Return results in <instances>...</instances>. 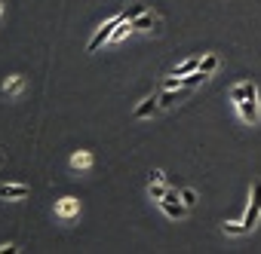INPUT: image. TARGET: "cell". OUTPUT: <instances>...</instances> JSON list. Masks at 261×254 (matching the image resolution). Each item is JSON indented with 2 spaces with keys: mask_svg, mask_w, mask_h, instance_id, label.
I'll use <instances>...</instances> for the list:
<instances>
[{
  "mask_svg": "<svg viewBox=\"0 0 261 254\" xmlns=\"http://www.w3.org/2000/svg\"><path fill=\"white\" fill-rule=\"evenodd\" d=\"M258 220H261V181H255V184H252V202H249V211H246L243 224H246V230L252 233Z\"/></svg>",
  "mask_w": 261,
  "mask_h": 254,
  "instance_id": "obj_3",
  "label": "cell"
},
{
  "mask_svg": "<svg viewBox=\"0 0 261 254\" xmlns=\"http://www.w3.org/2000/svg\"><path fill=\"white\" fill-rule=\"evenodd\" d=\"M169 190H172V187H169L166 181H157V184H148V196H151V199H157V202H160V199H166V193H169Z\"/></svg>",
  "mask_w": 261,
  "mask_h": 254,
  "instance_id": "obj_14",
  "label": "cell"
},
{
  "mask_svg": "<svg viewBox=\"0 0 261 254\" xmlns=\"http://www.w3.org/2000/svg\"><path fill=\"white\" fill-rule=\"evenodd\" d=\"M218 68H221V58H218L215 52H206V55L200 58V71H203V74H209V77H212Z\"/></svg>",
  "mask_w": 261,
  "mask_h": 254,
  "instance_id": "obj_12",
  "label": "cell"
},
{
  "mask_svg": "<svg viewBox=\"0 0 261 254\" xmlns=\"http://www.w3.org/2000/svg\"><path fill=\"white\" fill-rule=\"evenodd\" d=\"M4 251H22L19 245H0V254H4Z\"/></svg>",
  "mask_w": 261,
  "mask_h": 254,
  "instance_id": "obj_19",
  "label": "cell"
},
{
  "mask_svg": "<svg viewBox=\"0 0 261 254\" xmlns=\"http://www.w3.org/2000/svg\"><path fill=\"white\" fill-rule=\"evenodd\" d=\"M188 95H191V89H188V86H178V89H163V95H160V107H172V104L185 101Z\"/></svg>",
  "mask_w": 261,
  "mask_h": 254,
  "instance_id": "obj_9",
  "label": "cell"
},
{
  "mask_svg": "<svg viewBox=\"0 0 261 254\" xmlns=\"http://www.w3.org/2000/svg\"><path fill=\"white\" fill-rule=\"evenodd\" d=\"M56 214H59L62 220H74V217L80 214V199H77V196H62V199L56 202Z\"/></svg>",
  "mask_w": 261,
  "mask_h": 254,
  "instance_id": "obj_4",
  "label": "cell"
},
{
  "mask_svg": "<svg viewBox=\"0 0 261 254\" xmlns=\"http://www.w3.org/2000/svg\"><path fill=\"white\" fill-rule=\"evenodd\" d=\"M133 31H136V28H133V22H123V25H120V28L114 31V37H111V43H120V40H123L126 34H133Z\"/></svg>",
  "mask_w": 261,
  "mask_h": 254,
  "instance_id": "obj_16",
  "label": "cell"
},
{
  "mask_svg": "<svg viewBox=\"0 0 261 254\" xmlns=\"http://www.w3.org/2000/svg\"><path fill=\"white\" fill-rule=\"evenodd\" d=\"M157 25H160V16H157L154 10H145L142 16H136V19H133V28H136L139 34H148V31H154Z\"/></svg>",
  "mask_w": 261,
  "mask_h": 254,
  "instance_id": "obj_7",
  "label": "cell"
},
{
  "mask_svg": "<svg viewBox=\"0 0 261 254\" xmlns=\"http://www.w3.org/2000/svg\"><path fill=\"white\" fill-rule=\"evenodd\" d=\"M22 89H25V77L22 74H13L10 80H4V92L7 95H19Z\"/></svg>",
  "mask_w": 261,
  "mask_h": 254,
  "instance_id": "obj_13",
  "label": "cell"
},
{
  "mask_svg": "<svg viewBox=\"0 0 261 254\" xmlns=\"http://www.w3.org/2000/svg\"><path fill=\"white\" fill-rule=\"evenodd\" d=\"M92 163H95V160H92L89 150H77V153H71V169H74V172H86Z\"/></svg>",
  "mask_w": 261,
  "mask_h": 254,
  "instance_id": "obj_10",
  "label": "cell"
},
{
  "mask_svg": "<svg viewBox=\"0 0 261 254\" xmlns=\"http://www.w3.org/2000/svg\"><path fill=\"white\" fill-rule=\"evenodd\" d=\"M123 22H129V13L123 10V13H117V16H111L98 31H95V37L89 40V46H86V52H98L101 49V43H111V37H114V31L123 25Z\"/></svg>",
  "mask_w": 261,
  "mask_h": 254,
  "instance_id": "obj_1",
  "label": "cell"
},
{
  "mask_svg": "<svg viewBox=\"0 0 261 254\" xmlns=\"http://www.w3.org/2000/svg\"><path fill=\"white\" fill-rule=\"evenodd\" d=\"M28 196H31L28 184H0V199H7V202H22Z\"/></svg>",
  "mask_w": 261,
  "mask_h": 254,
  "instance_id": "obj_5",
  "label": "cell"
},
{
  "mask_svg": "<svg viewBox=\"0 0 261 254\" xmlns=\"http://www.w3.org/2000/svg\"><path fill=\"white\" fill-rule=\"evenodd\" d=\"M233 107H237V113H240V119H243L246 125H258V119H261V104H258V95H249V98L237 101Z\"/></svg>",
  "mask_w": 261,
  "mask_h": 254,
  "instance_id": "obj_2",
  "label": "cell"
},
{
  "mask_svg": "<svg viewBox=\"0 0 261 254\" xmlns=\"http://www.w3.org/2000/svg\"><path fill=\"white\" fill-rule=\"evenodd\" d=\"M157 181H166V175H163L160 169H151V172H148V184H157Z\"/></svg>",
  "mask_w": 261,
  "mask_h": 254,
  "instance_id": "obj_18",
  "label": "cell"
},
{
  "mask_svg": "<svg viewBox=\"0 0 261 254\" xmlns=\"http://www.w3.org/2000/svg\"><path fill=\"white\" fill-rule=\"evenodd\" d=\"M4 7H7V4H4V0H0V16H4Z\"/></svg>",
  "mask_w": 261,
  "mask_h": 254,
  "instance_id": "obj_20",
  "label": "cell"
},
{
  "mask_svg": "<svg viewBox=\"0 0 261 254\" xmlns=\"http://www.w3.org/2000/svg\"><path fill=\"white\" fill-rule=\"evenodd\" d=\"M221 230L227 233V236H246L249 230H246V224H233V220H224L221 224Z\"/></svg>",
  "mask_w": 261,
  "mask_h": 254,
  "instance_id": "obj_15",
  "label": "cell"
},
{
  "mask_svg": "<svg viewBox=\"0 0 261 254\" xmlns=\"http://www.w3.org/2000/svg\"><path fill=\"white\" fill-rule=\"evenodd\" d=\"M181 202H185L188 208H191V205H197V193H194V190H181Z\"/></svg>",
  "mask_w": 261,
  "mask_h": 254,
  "instance_id": "obj_17",
  "label": "cell"
},
{
  "mask_svg": "<svg viewBox=\"0 0 261 254\" xmlns=\"http://www.w3.org/2000/svg\"><path fill=\"white\" fill-rule=\"evenodd\" d=\"M194 71H200V58H197V55L188 58V61H181V65H175L169 74H172V77H188V74H194Z\"/></svg>",
  "mask_w": 261,
  "mask_h": 254,
  "instance_id": "obj_11",
  "label": "cell"
},
{
  "mask_svg": "<svg viewBox=\"0 0 261 254\" xmlns=\"http://www.w3.org/2000/svg\"><path fill=\"white\" fill-rule=\"evenodd\" d=\"M157 205H160V211H163L169 220H181V217L188 214V205H185L181 199H160Z\"/></svg>",
  "mask_w": 261,
  "mask_h": 254,
  "instance_id": "obj_6",
  "label": "cell"
},
{
  "mask_svg": "<svg viewBox=\"0 0 261 254\" xmlns=\"http://www.w3.org/2000/svg\"><path fill=\"white\" fill-rule=\"evenodd\" d=\"M160 110V95H148L136 110H133V119H148V116H154Z\"/></svg>",
  "mask_w": 261,
  "mask_h": 254,
  "instance_id": "obj_8",
  "label": "cell"
}]
</instances>
